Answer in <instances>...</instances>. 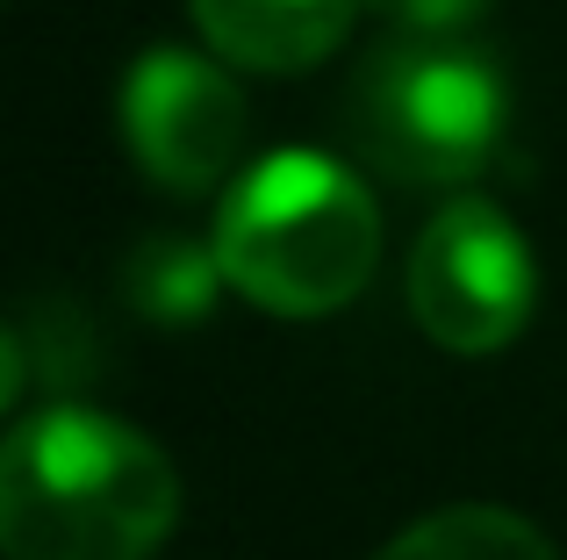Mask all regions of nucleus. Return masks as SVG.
I'll return each instance as SVG.
<instances>
[{
	"instance_id": "obj_1",
	"label": "nucleus",
	"mask_w": 567,
	"mask_h": 560,
	"mask_svg": "<svg viewBox=\"0 0 567 560\" xmlns=\"http://www.w3.org/2000/svg\"><path fill=\"white\" fill-rule=\"evenodd\" d=\"M173 525L181 475L137 424L86 403H51L0 438L8 560H152Z\"/></svg>"
},
{
	"instance_id": "obj_2",
	"label": "nucleus",
	"mask_w": 567,
	"mask_h": 560,
	"mask_svg": "<svg viewBox=\"0 0 567 560\" xmlns=\"http://www.w3.org/2000/svg\"><path fill=\"white\" fill-rule=\"evenodd\" d=\"M208 252L223 288L266 317H331L374 280L381 216L352 166L323 152H274L223 187Z\"/></svg>"
},
{
	"instance_id": "obj_3",
	"label": "nucleus",
	"mask_w": 567,
	"mask_h": 560,
	"mask_svg": "<svg viewBox=\"0 0 567 560\" xmlns=\"http://www.w3.org/2000/svg\"><path fill=\"white\" fill-rule=\"evenodd\" d=\"M511 86L460 37H388L346 86V137L402 187H467L496 166Z\"/></svg>"
},
{
	"instance_id": "obj_4",
	"label": "nucleus",
	"mask_w": 567,
	"mask_h": 560,
	"mask_svg": "<svg viewBox=\"0 0 567 560\" xmlns=\"http://www.w3.org/2000/svg\"><path fill=\"white\" fill-rule=\"evenodd\" d=\"M539 259L496 201H445L410 252V317L445 352H503L532 323Z\"/></svg>"
},
{
	"instance_id": "obj_5",
	"label": "nucleus",
	"mask_w": 567,
	"mask_h": 560,
	"mask_svg": "<svg viewBox=\"0 0 567 560\" xmlns=\"http://www.w3.org/2000/svg\"><path fill=\"white\" fill-rule=\"evenodd\" d=\"M115 123L144 180L166 195H208L230 187V166L245 152V94L237 80L202 51L152 43L130 58L115 86Z\"/></svg>"
},
{
	"instance_id": "obj_6",
	"label": "nucleus",
	"mask_w": 567,
	"mask_h": 560,
	"mask_svg": "<svg viewBox=\"0 0 567 560\" xmlns=\"http://www.w3.org/2000/svg\"><path fill=\"white\" fill-rule=\"evenodd\" d=\"M202 43L237 72H309L346 43L367 0H187Z\"/></svg>"
},
{
	"instance_id": "obj_7",
	"label": "nucleus",
	"mask_w": 567,
	"mask_h": 560,
	"mask_svg": "<svg viewBox=\"0 0 567 560\" xmlns=\"http://www.w3.org/2000/svg\"><path fill=\"white\" fill-rule=\"evenodd\" d=\"M374 560H560L554 539L503 504H453L395 532Z\"/></svg>"
},
{
	"instance_id": "obj_8",
	"label": "nucleus",
	"mask_w": 567,
	"mask_h": 560,
	"mask_svg": "<svg viewBox=\"0 0 567 560\" xmlns=\"http://www.w3.org/2000/svg\"><path fill=\"white\" fill-rule=\"evenodd\" d=\"M216 252H194L181 238H152L137 245V259H130V294H137V309L152 323H194L208 309V294H216Z\"/></svg>"
},
{
	"instance_id": "obj_9",
	"label": "nucleus",
	"mask_w": 567,
	"mask_h": 560,
	"mask_svg": "<svg viewBox=\"0 0 567 560\" xmlns=\"http://www.w3.org/2000/svg\"><path fill=\"white\" fill-rule=\"evenodd\" d=\"M395 37H460L467 22H482L496 0H367Z\"/></svg>"
},
{
	"instance_id": "obj_10",
	"label": "nucleus",
	"mask_w": 567,
	"mask_h": 560,
	"mask_svg": "<svg viewBox=\"0 0 567 560\" xmlns=\"http://www.w3.org/2000/svg\"><path fill=\"white\" fill-rule=\"evenodd\" d=\"M29 381V360H22V338H14V323H0V417L14 409V395H22Z\"/></svg>"
}]
</instances>
